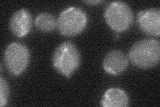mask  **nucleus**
I'll list each match as a JSON object with an SVG mask.
<instances>
[{"label": "nucleus", "mask_w": 160, "mask_h": 107, "mask_svg": "<svg viewBox=\"0 0 160 107\" xmlns=\"http://www.w3.org/2000/svg\"><path fill=\"white\" fill-rule=\"evenodd\" d=\"M30 53L26 45L18 42L8 45L5 50L4 62L9 73L18 76L28 66Z\"/></svg>", "instance_id": "nucleus-5"}, {"label": "nucleus", "mask_w": 160, "mask_h": 107, "mask_svg": "<svg viewBox=\"0 0 160 107\" xmlns=\"http://www.w3.org/2000/svg\"><path fill=\"white\" fill-rule=\"evenodd\" d=\"M88 22V18L83 10L77 7H70L60 13L58 28L63 35L74 36L83 31Z\"/></svg>", "instance_id": "nucleus-3"}, {"label": "nucleus", "mask_w": 160, "mask_h": 107, "mask_svg": "<svg viewBox=\"0 0 160 107\" xmlns=\"http://www.w3.org/2000/svg\"><path fill=\"white\" fill-rule=\"evenodd\" d=\"M137 22L139 28L145 34L152 36L160 34V9L150 8L139 12Z\"/></svg>", "instance_id": "nucleus-6"}, {"label": "nucleus", "mask_w": 160, "mask_h": 107, "mask_svg": "<svg viewBox=\"0 0 160 107\" xmlns=\"http://www.w3.org/2000/svg\"><path fill=\"white\" fill-rule=\"evenodd\" d=\"M81 62L80 53L72 42H62L56 49L52 57V64L58 72L70 78L79 68Z\"/></svg>", "instance_id": "nucleus-2"}, {"label": "nucleus", "mask_w": 160, "mask_h": 107, "mask_svg": "<svg viewBox=\"0 0 160 107\" xmlns=\"http://www.w3.org/2000/svg\"><path fill=\"white\" fill-rule=\"evenodd\" d=\"M128 66V58L120 50H112L108 53L103 61L104 70L108 74L119 75L124 72Z\"/></svg>", "instance_id": "nucleus-8"}, {"label": "nucleus", "mask_w": 160, "mask_h": 107, "mask_svg": "<svg viewBox=\"0 0 160 107\" xmlns=\"http://www.w3.org/2000/svg\"><path fill=\"white\" fill-rule=\"evenodd\" d=\"M32 27V17L26 9H19L12 15L9 20V28L18 38L28 35Z\"/></svg>", "instance_id": "nucleus-7"}, {"label": "nucleus", "mask_w": 160, "mask_h": 107, "mask_svg": "<svg viewBox=\"0 0 160 107\" xmlns=\"http://www.w3.org/2000/svg\"><path fill=\"white\" fill-rule=\"evenodd\" d=\"M104 18L109 26L116 32L128 29L133 23V13L128 4L123 2H112L105 9Z\"/></svg>", "instance_id": "nucleus-4"}, {"label": "nucleus", "mask_w": 160, "mask_h": 107, "mask_svg": "<svg viewBox=\"0 0 160 107\" xmlns=\"http://www.w3.org/2000/svg\"><path fill=\"white\" fill-rule=\"evenodd\" d=\"M129 58L136 67L148 69L157 66L160 60V43L155 39H145L135 43Z\"/></svg>", "instance_id": "nucleus-1"}, {"label": "nucleus", "mask_w": 160, "mask_h": 107, "mask_svg": "<svg viewBox=\"0 0 160 107\" xmlns=\"http://www.w3.org/2000/svg\"><path fill=\"white\" fill-rule=\"evenodd\" d=\"M9 99V86L3 77L0 78V106H6Z\"/></svg>", "instance_id": "nucleus-11"}, {"label": "nucleus", "mask_w": 160, "mask_h": 107, "mask_svg": "<svg viewBox=\"0 0 160 107\" xmlns=\"http://www.w3.org/2000/svg\"><path fill=\"white\" fill-rule=\"evenodd\" d=\"M102 2H103L102 1H98V0H95V1H85L84 2V3L91 4V5H97L98 3H101Z\"/></svg>", "instance_id": "nucleus-12"}, {"label": "nucleus", "mask_w": 160, "mask_h": 107, "mask_svg": "<svg viewBox=\"0 0 160 107\" xmlns=\"http://www.w3.org/2000/svg\"><path fill=\"white\" fill-rule=\"evenodd\" d=\"M129 101V96L123 90L112 88L105 92L101 105L103 107H127Z\"/></svg>", "instance_id": "nucleus-9"}, {"label": "nucleus", "mask_w": 160, "mask_h": 107, "mask_svg": "<svg viewBox=\"0 0 160 107\" xmlns=\"http://www.w3.org/2000/svg\"><path fill=\"white\" fill-rule=\"evenodd\" d=\"M35 25L39 31L50 32L58 28V19L51 13H42L36 17Z\"/></svg>", "instance_id": "nucleus-10"}]
</instances>
